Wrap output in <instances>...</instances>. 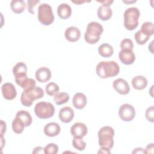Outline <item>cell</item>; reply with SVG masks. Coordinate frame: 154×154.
I'll return each mask as SVG.
<instances>
[{"mask_svg":"<svg viewBox=\"0 0 154 154\" xmlns=\"http://www.w3.org/2000/svg\"><path fill=\"white\" fill-rule=\"evenodd\" d=\"M58 152V146L55 143H49L45 147V153L56 154Z\"/></svg>","mask_w":154,"mask_h":154,"instance_id":"4dcf8cb0","label":"cell"},{"mask_svg":"<svg viewBox=\"0 0 154 154\" xmlns=\"http://www.w3.org/2000/svg\"><path fill=\"white\" fill-rule=\"evenodd\" d=\"M3 97L7 100H13L17 95V91L14 85L10 82L4 84L1 87Z\"/></svg>","mask_w":154,"mask_h":154,"instance_id":"8fae6325","label":"cell"},{"mask_svg":"<svg viewBox=\"0 0 154 154\" xmlns=\"http://www.w3.org/2000/svg\"><path fill=\"white\" fill-rule=\"evenodd\" d=\"M119 71V64L114 61L99 62L96 67L97 75L103 79L117 76Z\"/></svg>","mask_w":154,"mask_h":154,"instance_id":"6da1fadb","label":"cell"},{"mask_svg":"<svg viewBox=\"0 0 154 154\" xmlns=\"http://www.w3.org/2000/svg\"><path fill=\"white\" fill-rule=\"evenodd\" d=\"M1 135H3V134L6 131V123L5 122H3L2 120L1 121Z\"/></svg>","mask_w":154,"mask_h":154,"instance_id":"74e56055","label":"cell"},{"mask_svg":"<svg viewBox=\"0 0 154 154\" xmlns=\"http://www.w3.org/2000/svg\"><path fill=\"white\" fill-rule=\"evenodd\" d=\"M103 31L102 25L96 22L88 23L84 34V39L88 44H95L100 40L101 34Z\"/></svg>","mask_w":154,"mask_h":154,"instance_id":"7a4b0ae2","label":"cell"},{"mask_svg":"<svg viewBox=\"0 0 154 154\" xmlns=\"http://www.w3.org/2000/svg\"><path fill=\"white\" fill-rule=\"evenodd\" d=\"M46 92L49 96H54L60 90L59 86L55 82H49L46 85Z\"/></svg>","mask_w":154,"mask_h":154,"instance_id":"83f0119b","label":"cell"},{"mask_svg":"<svg viewBox=\"0 0 154 154\" xmlns=\"http://www.w3.org/2000/svg\"><path fill=\"white\" fill-rule=\"evenodd\" d=\"M134 38L135 39L136 42L140 45L145 44L148 40L149 39L150 37L144 34L143 32H142L140 30L138 31L134 35Z\"/></svg>","mask_w":154,"mask_h":154,"instance_id":"f1b7e54d","label":"cell"},{"mask_svg":"<svg viewBox=\"0 0 154 154\" xmlns=\"http://www.w3.org/2000/svg\"><path fill=\"white\" fill-rule=\"evenodd\" d=\"M60 126L55 122H51L44 127V133L46 136L53 137L58 135L60 132Z\"/></svg>","mask_w":154,"mask_h":154,"instance_id":"2e32d148","label":"cell"},{"mask_svg":"<svg viewBox=\"0 0 154 154\" xmlns=\"http://www.w3.org/2000/svg\"><path fill=\"white\" fill-rule=\"evenodd\" d=\"M147 79L141 75L136 76L132 79V87L138 90H141L145 88L147 85Z\"/></svg>","mask_w":154,"mask_h":154,"instance_id":"ffe728a7","label":"cell"},{"mask_svg":"<svg viewBox=\"0 0 154 154\" xmlns=\"http://www.w3.org/2000/svg\"><path fill=\"white\" fill-rule=\"evenodd\" d=\"M40 2V1L39 0H28L27 1L28 11L31 14H34L35 12H34V8Z\"/></svg>","mask_w":154,"mask_h":154,"instance_id":"836d02e7","label":"cell"},{"mask_svg":"<svg viewBox=\"0 0 154 154\" xmlns=\"http://www.w3.org/2000/svg\"><path fill=\"white\" fill-rule=\"evenodd\" d=\"M140 31L144 34L150 37L153 34L154 32L153 23L150 22H146L143 23L141 25Z\"/></svg>","mask_w":154,"mask_h":154,"instance_id":"4316f807","label":"cell"},{"mask_svg":"<svg viewBox=\"0 0 154 154\" xmlns=\"http://www.w3.org/2000/svg\"><path fill=\"white\" fill-rule=\"evenodd\" d=\"M97 14L99 19L102 20H109L112 14V11L109 7L100 5L97 8Z\"/></svg>","mask_w":154,"mask_h":154,"instance_id":"d6986e66","label":"cell"},{"mask_svg":"<svg viewBox=\"0 0 154 154\" xmlns=\"http://www.w3.org/2000/svg\"><path fill=\"white\" fill-rule=\"evenodd\" d=\"M114 49L112 46L108 43H103L98 48L99 55L103 57H110L112 55Z\"/></svg>","mask_w":154,"mask_h":154,"instance_id":"7402d4cb","label":"cell"},{"mask_svg":"<svg viewBox=\"0 0 154 154\" xmlns=\"http://www.w3.org/2000/svg\"><path fill=\"white\" fill-rule=\"evenodd\" d=\"M70 96L67 93L60 92L57 93L54 95V100L55 103L58 105H61L67 102L69 100Z\"/></svg>","mask_w":154,"mask_h":154,"instance_id":"d4e9b609","label":"cell"},{"mask_svg":"<svg viewBox=\"0 0 154 154\" xmlns=\"http://www.w3.org/2000/svg\"><path fill=\"white\" fill-rule=\"evenodd\" d=\"M66 38L71 42L78 41L81 37V32L79 29L76 26H69L67 28L64 32Z\"/></svg>","mask_w":154,"mask_h":154,"instance_id":"9a60e30c","label":"cell"},{"mask_svg":"<svg viewBox=\"0 0 154 154\" xmlns=\"http://www.w3.org/2000/svg\"><path fill=\"white\" fill-rule=\"evenodd\" d=\"M10 7L14 13L20 14L25 10L26 4L23 0H13L10 2Z\"/></svg>","mask_w":154,"mask_h":154,"instance_id":"44dd1931","label":"cell"},{"mask_svg":"<svg viewBox=\"0 0 154 154\" xmlns=\"http://www.w3.org/2000/svg\"><path fill=\"white\" fill-rule=\"evenodd\" d=\"M140 12L137 7H130L127 8L123 14L124 26L128 30L132 31L138 25V18Z\"/></svg>","mask_w":154,"mask_h":154,"instance_id":"3957f363","label":"cell"},{"mask_svg":"<svg viewBox=\"0 0 154 154\" xmlns=\"http://www.w3.org/2000/svg\"><path fill=\"white\" fill-rule=\"evenodd\" d=\"M87 102V99L85 95L82 93H76L73 97L72 103L74 107L78 109L84 108Z\"/></svg>","mask_w":154,"mask_h":154,"instance_id":"e0dca14e","label":"cell"},{"mask_svg":"<svg viewBox=\"0 0 154 154\" xmlns=\"http://www.w3.org/2000/svg\"><path fill=\"white\" fill-rule=\"evenodd\" d=\"M114 130L111 126H106L101 128L98 132L99 145L111 149L114 146Z\"/></svg>","mask_w":154,"mask_h":154,"instance_id":"5b68a950","label":"cell"},{"mask_svg":"<svg viewBox=\"0 0 154 154\" xmlns=\"http://www.w3.org/2000/svg\"><path fill=\"white\" fill-rule=\"evenodd\" d=\"M35 78L40 82H46L51 78V72L46 67H42L38 69L35 72Z\"/></svg>","mask_w":154,"mask_h":154,"instance_id":"4fadbf2b","label":"cell"},{"mask_svg":"<svg viewBox=\"0 0 154 154\" xmlns=\"http://www.w3.org/2000/svg\"><path fill=\"white\" fill-rule=\"evenodd\" d=\"M145 116L146 119L152 123L154 122V107L153 106H151L149 107L145 113Z\"/></svg>","mask_w":154,"mask_h":154,"instance_id":"d6a6232c","label":"cell"},{"mask_svg":"<svg viewBox=\"0 0 154 154\" xmlns=\"http://www.w3.org/2000/svg\"><path fill=\"white\" fill-rule=\"evenodd\" d=\"M120 61L125 65L132 64L135 60V55L132 50L122 49L119 54Z\"/></svg>","mask_w":154,"mask_h":154,"instance_id":"7c38bea8","label":"cell"},{"mask_svg":"<svg viewBox=\"0 0 154 154\" xmlns=\"http://www.w3.org/2000/svg\"><path fill=\"white\" fill-rule=\"evenodd\" d=\"M145 153L144 150L143 148L141 147H138V148H136L133 152L132 153Z\"/></svg>","mask_w":154,"mask_h":154,"instance_id":"ab89813d","label":"cell"},{"mask_svg":"<svg viewBox=\"0 0 154 154\" xmlns=\"http://www.w3.org/2000/svg\"><path fill=\"white\" fill-rule=\"evenodd\" d=\"M57 13L61 19H66L71 16L72 8L69 4L62 3L58 7Z\"/></svg>","mask_w":154,"mask_h":154,"instance_id":"ac0fdd59","label":"cell"},{"mask_svg":"<svg viewBox=\"0 0 154 154\" xmlns=\"http://www.w3.org/2000/svg\"><path fill=\"white\" fill-rule=\"evenodd\" d=\"M88 132L87 126L81 122L74 123L70 128V133L74 137L83 138Z\"/></svg>","mask_w":154,"mask_h":154,"instance_id":"9c48e42d","label":"cell"},{"mask_svg":"<svg viewBox=\"0 0 154 154\" xmlns=\"http://www.w3.org/2000/svg\"><path fill=\"white\" fill-rule=\"evenodd\" d=\"M44 94L43 90L37 86L30 90H23L20 96L21 103L25 106L29 107L32 105L34 100L43 97Z\"/></svg>","mask_w":154,"mask_h":154,"instance_id":"277c9868","label":"cell"},{"mask_svg":"<svg viewBox=\"0 0 154 154\" xmlns=\"http://www.w3.org/2000/svg\"><path fill=\"white\" fill-rule=\"evenodd\" d=\"M60 120L65 123L70 122L74 117V111L69 106H65L60 110L59 114Z\"/></svg>","mask_w":154,"mask_h":154,"instance_id":"5bb4252c","label":"cell"},{"mask_svg":"<svg viewBox=\"0 0 154 154\" xmlns=\"http://www.w3.org/2000/svg\"><path fill=\"white\" fill-rule=\"evenodd\" d=\"M34 112L37 117L40 119H49L54 115L55 108L51 102H40L35 105Z\"/></svg>","mask_w":154,"mask_h":154,"instance_id":"52a82bcc","label":"cell"},{"mask_svg":"<svg viewBox=\"0 0 154 154\" xmlns=\"http://www.w3.org/2000/svg\"><path fill=\"white\" fill-rule=\"evenodd\" d=\"M12 129L16 134H21L25 127L24 123L19 118L16 117V118L12 122Z\"/></svg>","mask_w":154,"mask_h":154,"instance_id":"484cf974","label":"cell"},{"mask_svg":"<svg viewBox=\"0 0 154 154\" xmlns=\"http://www.w3.org/2000/svg\"><path fill=\"white\" fill-rule=\"evenodd\" d=\"M109 149H110L106 147H101L98 150L97 153H110L111 151Z\"/></svg>","mask_w":154,"mask_h":154,"instance_id":"8d00e7d4","label":"cell"},{"mask_svg":"<svg viewBox=\"0 0 154 154\" xmlns=\"http://www.w3.org/2000/svg\"><path fill=\"white\" fill-rule=\"evenodd\" d=\"M37 17L38 21L44 25H49L54 20V15L50 5L43 3L38 7Z\"/></svg>","mask_w":154,"mask_h":154,"instance_id":"8992f818","label":"cell"},{"mask_svg":"<svg viewBox=\"0 0 154 154\" xmlns=\"http://www.w3.org/2000/svg\"><path fill=\"white\" fill-rule=\"evenodd\" d=\"M72 144L75 149L80 151L84 150L86 147V143L83 141L82 138L73 137L72 140Z\"/></svg>","mask_w":154,"mask_h":154,"instance_id":"f546056e","label":"cell"},{"mask_svg":"<svg viewBox=\"0 0 154 154\" xmlns=\"http://www.w3.org/2000/svg\"><path fill=\"white\" fill-rule=\"evenodd\" d=\"M32 153H45V148L40 146L36 147L34 149Z\"/></svg>","mask_w":154,"mask_h":154,"instance_id":"d590c367","label":"cell"},{"mask_svg":"<svg viewBox=\"0 0 154 154\" xmlns=\"http://www.w3.org/2000/svg\"><path fill=\"white\" fill-rule=\"evenodd\" d=\"M16 117L19 118L20 120L23 121L25 127L29 126L32 123V117L30 113L26 111H25V110L19 111L16 113Z\"/></svg>","mask_w":154,"mask_h":154,"instance_id":"cb8c5ba5","label":"cell"},{"mask_svg":"<svg viewBox=\"0 0 154 154\" xmlns=\"http://www.w3.org/2000/svg\"><path fill=\"white\" fill-rule=\"evenodd\" d=\"M119 116L125 122L131 121L135 116V108L132 105L129 103L123 104L119 108Z\"/></svg>","mask_w":154,"mask_h":154,"instance_id":"ba28073f","label":"cell"},{"mask_svg":"<svg viewBox=\"0 0 154 154\" xmlns=\"http://www.w3.org/2000/svg\"><path fill=\"white\" fill-rule=\"evenodd\" d=\"M145 153H152L153 154L154 153V149H153V143H150L149 144L146 149L144 150Z\"/></svg>","mask_w":154,"mask_h":154,"instance_id":"e575fe53","label":"cell"},{"mask_svg":"<svg viewBox=\"0 0 154 154\" xmlns=\"http://www.w3.org/2000/svg\"><path fill=\"white\" fill-rule=\"evenodd\" d=\"M120 48L122 49L132 50L134 48L133 42L129 38H125L121 42Z\"/></svg>","mask_w":154,"mask_h":154,"instance_id":"1f68e13d","label":"cell"},{"mask_svg":"<svg viewBox=\"0 0 154 154\" xmlns=\"http://www.w3.org/2000/svg\"><path fill=\"white\" fill-rule=\"evenodd\" d=\"M112 86L114 90L120 94H127L130 91V87L128 82L122 78H118L114 80Z\"/></svg>","mask_w":154,"mask_h":154,"instance_id":"30bf717a","label":"cell"},{"mask_svg":"<svg viewBox=\"0 0 154 154\" xmlns=\"http://www.w3.org/2000/svg\"><path fill=\"white\" fill-rule=\"evenodd\" d=\"M98 2H100L103 5H105V6H108V7H109V5L114 2L113 0H104V1H97Z\"/></svg>","mask_w":154,"mask_h":154,"instance_id":"f35d334b","label":"cell"},{"mask_svg":"<svg viewBox=\"0 0 154 154\" xmlns=\"http://www.w3.org/2000/svg\"><path fill=\"white\" fill-rule=\"evenodd\" d=\"M27 72L26 65L23 62L17 63L13 68V73L15 77L26 75Z\"/></svg>","mask_w":154,"mask_h":154,"instance_id":"603a6c76","label":"cell"},{"mask_svg":"<svg viewBox=\"0 0 154 154\" xmlns=\"http://www.w3.org/2000/svg\"><path fill=\"white\" fill-rule=\"evenodd\" d=\"M72 2L75 3V4H82L84 2H90V1H72Z\"/></svg>","mask_w":154,"mask_h":154,"instance_id":"60d3db41","label":"cell"},{"mask_svg":"<svg viewBox=\"0 0 154 154\" xmlns=\"http://www.w3.org/2000/svg\"><path fill=\"white\" fill-rule=\"evenodd\" d=\"M123 2H125V3L128 4V3H134V2H136V1H123Z\"/></svg>","mask_w":154,"mask_h":154,"instance_id":"b9f144b4","label":"cell"}]
</instances>
